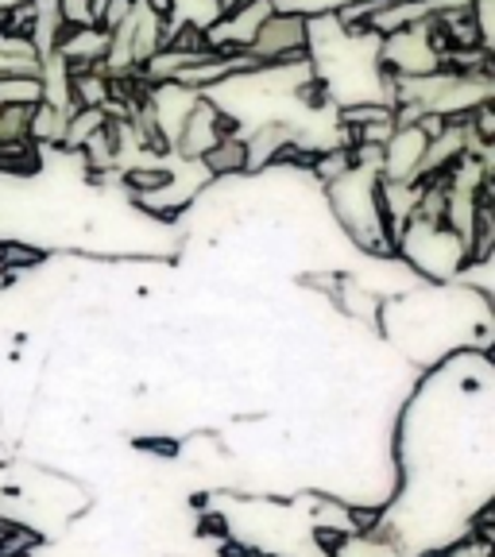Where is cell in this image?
Listing matches in <instances>:
<instances>
[{
    "instance_id": "cell-1",
    "label": "cell",
    "mask_w": 495,
    "mask_h": 557,
    "mask_svg": "<svg viewBox=\"0 0 495 557\" xmlns=\"http://www.w3.org/2000/svg\"><path fill=\"white\" fill-rule=\"evenodd\" d=\"M248 59L260 70L279 66H298V62H313L310 54V20L298 9H275L260 24L256 39L248 44Z\"/></svg>"
},
{
    "instance_id": "cell-2",
    "label": "cell",
    "mask_w": 495,
    "mask_h": 557,
    "mask_svg": "<svg viewBox=\"0 0 495 557\" xmlns=\"http://www.w3.org/2000/svg\"><path fill=\"white\" fill-rule=\"evenodd\" d=\"M426 144L430 136L422 128H395L392 139L383 144V166H380V178L383 183H414L418 163L426 156Z\"/></svg>"
},
{
    "instance_id": "cell-3",
    "label": "cell",
    "mask_w": 495,
    "mask_h": 557,
    "mask_svg": "<svg viewBox=\"0 0 495 557\" xmlns=\"http://www.w3.org/2000/svg\"><path fill=\"white\" fill-rule=\"evenodd\" d=\"M206 166V174L213 178H228V174H244L248 171V151H244V132L240 136H221L206 156L198 159Z\"/></svg>"
},
{
    "instance_id": "cell-4",
    "label": "cell",
    "mask_w": 495,
    "mask_h": 557,
    "mask_svg": "<svg viewBox=\"0 0 495 557\" xmlns=\"http://www.w3.org/2000/svg\"><path fill=\"white\" fill-rule=\"evenodd\" d=\"M70 109H59L51 101H39L32 109V124H27V136L39 144V148H62V132H66Z\"/></svg>"
},
{
    "instance_id": "cell-5",
    "label": "cell",
    "mask_w": 495,
    "mask_h": 557,
    "mask_svg": "<svg viewBox=\"0 0 495 557\" xmlns=\"http://www.w3.org/2000/svg\"><path fill=\"white\" fill-rule=\"evenodd\" d=\"M124 186H128L136 198H156V194H163L166 186L174 183V171H166L163 163H148V166H128L121 178Z\"/></svg>"
},
{
    "instance_id": "cell-6",
    "label": "cell",
    "mask_w": 495,
    "mask_h": 557,
    "mask_svg": "<svg viewBox=\"0 0 495 557\" xmlns=\"http://www.w3.org/2000/svg\"><path fill=\"white\" fill-rule=\"evenodd\" d=\"M59 4L62 27H94V12H89V0H54Z\"/></svg>"
}]
</instances>
